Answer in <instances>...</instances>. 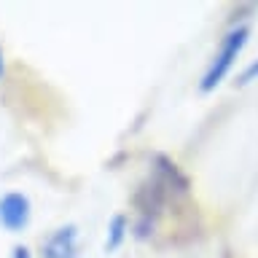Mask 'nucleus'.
<instances>
[{"label": "nucleus", "instance_id": "0eeeda50", "mask_svg": "<svg viewBox=\"0 0 258 258\" xmlns=\"http://www.w3.org/2000/svg\"><path fill=\"white\" fill-rule=\"evenodd\" d=\"M3 73H6V64H3V51H0V78H3Z\"/></svg>", "mask_w": 258, "mask_h": 258}, {"label": "nucleus", "instance_id": "423d86ee", "mask_svg": "<svg viewBox=\"0 0 258 258\" xmlns=\"http://www.w3.org/2000/svg\"><path fill=\"white\" fill-rule=\"evenodd\" d=\"M14 258H32L27 247H14Z\"/></svg>", "mask_w": 258, "mask_h": 258}, {"label": "nucleus", "instance_id": "20e7f679", "mask_svg": "<svg viewBox=\"0 0 258 258\" xmlns=\"http://www.w3.org/2000/svg\"><path fill=\"white\" fill-rule=\"evenodd\" d=\"M124 237H126V218L124 215H116L110 221V226H108V239H105V250L108 253H113L121 242H124Z\"/></svg>", "mask_w": 258, "mask_h": 258}, {"label": "nucleus", "instance_id": "39448f33", "mask_svg": "<svg viewBox=\"0 0 258 258\" xmlns=\"http://www.w3.org/2000/svg\"><path fill=\"white\" fill-rule=\"evenodd\" d=\"M258 78V59L255 62H250L245 70H242V76H239V84H250V81H255Z\"/></svg>", "mask_w": 258, "mask_h": 258}, {"label": "nucleus", "instance_id": "f03ea898", "mask_svg": "<svg viewBox=\"0 0 258 258\" xmlns=\"http://www.w3.org/2000/svg\"><path fill=\"white\" fill-rule=\"evenodd\" d=\"M30 223V199L19 191H11L0 199V226L6 231H22Z\"/></svg>", "mask_w": 258, "mask_h": 258}, {"label": "nucleus", "instance_id": "7ed1b4c3", "mask_svg": "<svg viewBox=\"0 0 258 258\" xmlns=\"http://www.w3.org/2000/svg\"><path fill=\"white\" fill-rule=\"evenodd\" d=\"M43 258H76L78 255V229L76 226H62L54 234H48L40 245Z\"/></svg>", "mask_w": 258, "mask_h": 258}, {"label": "nucleus", "instance_id": "f257e3e1", "mask_svg": "<svg viewBox=\"0 0 258 258\" xmlns=\"http://www.w3.org/2000/svg\"><path fill=\"white\" fill-rule=\"evenodd\" d=\"M247 38H250L247 24H239V27H231L229 32H226V38L221 40V48L215 51L213 62L207 64L205 76H202V81H199V89L205 94L213 92L215 86H221V81L231 73L237 56L242 54V48H245V43H247Z\"/></svg>", "mask_w": 258, "mask_h": 258}]
</instances>
